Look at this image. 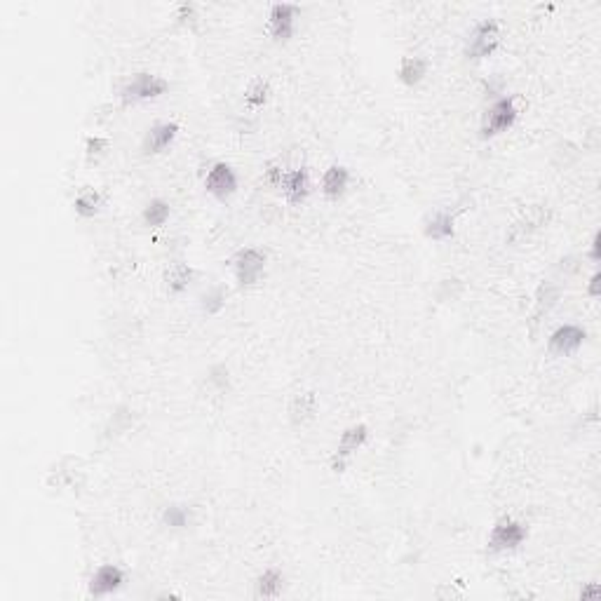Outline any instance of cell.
<instances>
[{"label":"cell","instance_id":"obj_1","mask_svg":"<svg viewBox=\"0 0 601 601\" xmlns=\"http://www.w3.org/2000/svg\"><path fill=\"white\" fill-rule=\"evenodd\" d=\"M531 524L515 512H501L491 519L489 529L484 533V552L489 559L515 557L526 550L531 543Z\"/></svg>","mask_w":601,"mask_h":601},{"label":"cell","instance_id":"obj_2","mask_svg":"<svg viewBox=\"0 0 601 601\" xmlns=\"http://www.w3.org/2000/svg\"><path fill=\"white\" fill-rule=\"evenodd\" d=\"M172 94L170 78L162 76L160 71L139 69L132 76H123L116 85V101L120 111H141L148 104H158Z\"/></svg>","mask_w":601,"mask_h":601},{"label":"cell","instance_id":"obj_3","mask_svg":"<svg viewBox=\"0 0 601 601\" xmlns=\"http://www.w3.org/2000/svg\"><path fill=\"white\" fill-rule=\"evenodd\" d=\"M505 45V24L498 15H479L465 33L461 57L465 64L482 66L494 62Z\"/></svg>","mask_w":601,"mask_h":601},{"label":"cell","instance_id":"obj_4","mask_svg":"<svg viewBox=\"0 0 601 601\" xmlns=\"http://www.w3.org/2000/svg\"><path fill=\"white\" fill-rule=\"evenodd\" d=\"M522 116H524L522 94L519 92L503 94V97L489 101V104L482 108L477 123V137L482 141L501 139L522 123Z\"/></svg>","mask_w":601,"mask_h":601},{"label":"cell","instance_id":"obj_5","mask_svg":"<svg viewBox=\"0 0 601 601\" xmlns=\"http://www.w3.org/2000/svg\"><path fill=\"white\" fill-rule=\"evenodd\" d=\"M224 263L226 268L231 270L235 289H238V292H252V289H256L266 280L270 268V254L266 247L247 242V245L233 249Z\"/></svg>","mask_w":601,"mask_h":601},{"label":"cell","instance_id":"obj_6","mask_svg":"<svg viewBox=\"0 0 601 601\" xmlns=\"http://www.w3.org/2000/svg\"><path fill=\"white\" fill-rule=\"evenodd\" d=\"M282 414H285V423L292 435L296 437L306 435L310 428H315V423L320 421L322 416L320 393L310 386L294 388L292 393L287 395Z\"/></svg>","mask_w":601,"mask_h":601},{"label":"cell","instance_id":"obj_7","mask_svg":"<svg viewBox=\"0 0 601 601\" xmlns=\"http://www.w3.org/2000/svg\"><path fill=\"white\" fill-rule=\"evenodd\" d=\"M301 5L273 3L263 8V36L270 45L287 47L292 45L301 31Z\"/></svg>","mask_w":601,"mask_h":601},{"label":"cell","instance_id":"obj_8","mask_svg":"<svg viewBox=\"0 0 601 601\" xmlns=\"http://www.w3.org/2000/svg\"><path fill=\"white\" fill-rule=\"evenodd\" d=\"M202 193L216 205H228L242 191V174L231 160H214L200 179Z\"/></svg>","mask_w":601,"mask_h":601},{"label":"cell","instance_id":"obj_9","mask_svg":"<svg viewBox=\"0 0 601 601\" xmlns=\"http://www.w3.org/2000/svg\"><path fill=\"white\" fill-rule=\"evenodd\" d=\"M181 139V123L174 118H160L155 120L141 132L139 144H137V155L144 160H158L165 158L174 151V146Z\"/></svg>","mask_w":601,"mask_h":601},{"label":"cell","instance_id":"obj_10","mask_svg":"<svg viewBox=\"0 0 601 601\" xmlns=\"http://www.w3.org/2000/svg\"><path fill=\"white\" fill-rule=\"evenodd\" d=\"M127 585H130V571H127V566L113 562V559H106V562H99L94 566L90 576H87V597H111V594H118Z\"/></svg>","mask_w":601,"mask_h":601},{"label":"cell","instance_id":"obj_11","mask_svg":"<svg viewBox=\"0 0 601 601\" xmlns=\"http://www.w3.org/2000/svg\"><path fill=\"white\" fill-rule=\"evenodd\" d=\"M315 186H313V170L308 165H294L287 167L282 184L278 188V198L285 202L287 207H306L313 200Z\"/></svg>","mask_w":601,"mask_h":601},{"label":"cell","instance_id":"obj_12","mask_svg":"<svg viewBox=\"0 0 601 601\" xmlns=\"http://www.w3.org/2000/svg\"><path fill=\"white\" fill-rule=\"evenodd\" d=\"M432 71V62L428 57V52L421 50H407L397 57L393 76L395 83L402 87V90H418V87L425 85V80L430 78Z\"/></svg>","mask_w":601,"mask_h":601},{"label":"cell","instance_id":"obj_13","mask_svg":"<svg viewBox=\"0 0 601 601\" xmlns=\"http://www.w3.org/2000/svg\"><path fill=\"white\" fill-rule=\"evenodd\" d=\"M458 209L442 205L430 209L428 214L423 216L421 221V235L423 240L435 242V245H447V242H454L458 238Z\"/></svg>","mask_w":601,"mask_h":601},{"label":"cell","instance_id":"obj_14","mask_svg":"<svg viewBox=\"0 0 601 601\" xmlns=\"http://www.w3.org/2000/svg\"><path fill=\"white\" fill-rule=\"evenodd\" d=\"M198 278H200V270L186 259L165 263L158 273L160 289L170 296V299H184V296L191 292L195 282H198Z\"/></svg>","mask_w":601,"mask_h":601},{"label":"cell","instance_id":"obj_15","mask_svg":"<svg viewBox=\"0 0 601 601\" xmlns=\"http://www.w3.org/2000/svg\"><path fill=\"white\" fill-rule=\"evenodd\" d=\"M317 195L324 202H343L348 198L350 188H353V170L346 165V162H329L324 167L320 177H317Z\"/></svg>","mask_w":601,"mask_h":601},{"label":"cell","instance_id":"obj_16","mask_svg":"<svg viewBox=\"0 0 601 601\" xmlns=\"http://www.w3.org/2000/svg\"><path fill=\"white\" fill-rule=\"evenodd\" d=\"M585 341L587 332L580 324L564 322L548 334L545 350H548V355L555 357V360H573V357H578L580 350H583Z\"/></svg>","mask_w":601,"mask_h":601},{"label":"cell","instance_id":"obj_17","mask_svg":"<svg viewBox=\"0 0 601 601\" xmlns=\"http://www.w3.org/2000/svg\"><path fill=\"white\" fill-rule=\"evenodd\" d=\"M287 587V571L280 564H266L254 573L249 590H252L254 599H282L287 597Z\"/></svg>","mask_w":601,"mask_h":601},{"label":"cell","instance_id":"obj_18","mask_svg":"<svg viewBox=\"0 0 601 601\" xmlns=\"http://www.w3.org/2000/svg\"><path fill=\"white\" fill-rule=\"evenodd\" d=\"M174 219V205L162 195H148L137 212V228L141 231H165Z\"/></svg>","mask_w":601,"mask_h":601},{"label":"cell","instance_id":"obj_19","mask_svg":"<svg viewBox=\"0 0 601 601\" xmlns=\"http://www.w3.org/2000/svg\"><path fill=\"white\" fill-rule=\"evenodd\" d=\"M275 85L268 76H252L242 85L240 108L245 113H261L273 104Z\"/></svg>","mask_w":601,"mask_h":601},{"label":"cell","instance_id":"obj_20","mask_svg":"<svg viewBox=\"0 0 601 601\" xmlns=\"http://www.w3.org/2000/svg\"><path fill=\"white\" fill-rule=\"evenodd\" d=\"M71 205H73V212L78 216V221H97L106 209V198L97 186L83 184L76 188V195H73Z\"/></svg>","mask_w":601,"mask_h":601},{"label":"cell","instance_id":"obj_21","mask_svg":"<svg viewBox=\"0 0 601 601\" xmlns=\"http://www.w3.org/2000/svg\"><path fill=\"white\" fill-rule=\"evenodd\" d=\"M599 287H601V275L597 273V270H594L592 278L585 282V294L590 296L592 301H597V299H599V294H601V289H599Z\"/></svg>","mask_w":601,"mask_h":601},{"label":"cell","instance_id":"obj_22","mask_svg":"<svg viewBox=\"0 0 601 601\" xmlns=\"http://www.w3.org/2000/svg\"><path fill=\"white\" fill-rule=\"evenodd\" d=\"M599 242H601V235H599V231H594L592 240H590V263L592 266H597L599 263Z\"/></svg>","mask_w":601,"mask_h":601}]
</instances>
